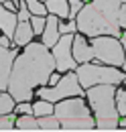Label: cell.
I'll use <instances>...</instances> for the list:
<instances>
[{"label": "cell", "instance_id": "6da1fadb", "mask_svg": "<svg viewBox=\"0 0 126 132\" xmlns=\"http://www.w3.org/2000/svg\"><path fill=\"white\" fill-rule=\"evenodd\" d=\"M55 71L53 53L43 43H27L25 51L16 55L10 77H8V94L14 102H31L33 89L49 83V75Z\"/></svg>", "mask_w": 126, "mask_h": 132}, {"label": "cell", "instance_id": "7a4b0ae2", "mask_svg": "<svg viewBox=\"0 0 126 132\" xmlns=\"http://www.w3.org/2000/svg\"><path fill=\"white\" fill-rule=\"evenodd\" d=\"M114 85L112 83H100L88 87V100L96 112V124L98 130H114L118 126V110L114 106Z\"/></svg>", "mask_w": 126, "mask_h": 132}, {"label": "cell", "instance_id": "3957f363", "mask_svg": "<svg viewBox=\"0 0 126 132\" xmlns=\"http://www.w3.org/2000/svg\"><path fill=\"white\" fill-rule=\"evenodd\" d=\"M77 22V31H81L88 37H100V35H110V37H120V24L116 20H112L108 14H104L94 2L81 6V10L75 16Z\"/></svg>", "mask_w": 126, "mask_h": 132}, {"label": "cell", "instance_id": "277c9868", "mask_svg": "<svg viewBox=\"0 0 126 132\" xmlns=\"http://www.w3.org/2000/svg\"><path fill=\"white\" fill-rule=\"evenodd\" d=\"M77 79L81 87H92V85H100V83H112V85H120L124 81V73L118 71L116 67H102L94 65V63H83L81 67H75Z\"/></svg>", "mask_w": 126, "mask_h": 132}, {"label": "cell", "instance_id": "5b68a950", "mask_svg": "<svg viewBox=\"0 0 126 132\" xmlns=\"http://www.w3.org/2000/svg\"><path fill=\"white\" fill-rule=\"evenodd\" d=\"M81 85H79V79H77V73L75 71H69L65 73L63 77H59V81L55 83L53 87H45L41 85L37 96L41 100H47L51 104H57L59 100L63 98H69V96H81Z\"/></svg>", "mask_w": 126, "mask_h": 132}, {"label": "cell", "instance_id": "8992f818", "mask_svg": "<svg viewBox=\"0 0 126 132\" xmlns=\"http://www.w3.org/2000/svg\"><path fill=\"white\" fill-rule=\"evenodd\" d=\"M92 49H94V57H98L104 63H110L114 67L124 63V47L122 41H118L116 37L110 35L92 37Z\"/></svg>", "mask_w": 126, "mask_h": 132}, {"label": "cell", "instance_id": "52a82bcc", "mask_svg": "<svg viewBox=\"0 0 126 132\" xmlns=\"http://www.w3.org/2000/svg\"><path fill=\"white\" fill-rule=\"evenodd\" d=\"M71 45H73V35L65 33L59 37V41L53 45V59H55V69L57 71H73L77 67V61L73 59V51H71Z\"/></svg>", "mask_w": 126, "mask_h": 132}, {"label": "cell", "instance_id": "ba28073f", "mask_svg": "<svg viewBox=\"0 0 126 132\" xmlns=\"http://www.w3.org/2000/svg\"><path fill=\"white\" fill-rule=\"evenodd\" d=\"M53 114L59 118V122H69V120H77V118H83V116H90V110H88V106L83 104L81 98H71V100L63 98L53 108Z\"/></svg>", "mask_w": 126, "mask_h": 132}, {"label": "cell", "instance_id": "9c48e42d", "mask_svg": "<svg viewBox=\"0 0 126 132\" xmlns=\"http://www.w3.org/2000/svg\"><path fill=\"white\" fill-rule=\"evenodd\" d=\"M14 59H16V49L0 45V89L8 87V77H10V69H12Z\"/></svg>", "mask_w": 126, "mask_h": 132}, {"label": "cell", "instance_id": "30bf717a", "mask_svg": "<svg viewBox=\"0 0 126 132\" xmlns=\"http://www.w3.org/2000/svg\"><path fill=\"white\" fill-rule=\"evenodd\" d=\"M71 51H73V59H75L77 63H90V61L94 59V49H92V45H88V41H85L81 35H73Z\"/></svg>", "mask_w": 126, "mask_h": 132}, {"label": "cell", "instance_id": "8fae6325", "mask_svg": "<svg viewBox=\"0 0 126 132\" xmlns=\"http://www.w3.org/2000/svg\"><path fill=\"white\" fill-rule=\"evenodd\" d=\"M59 16H55V14H51L47 18V22H45V29H43V45L45 47H53L57 41H59Z\"/></svg>", "mask_w": 126, "mask_h": 132}, {"label": "cell", "instance_id": "7c38bea8", "mask_svg": "<svg viewBox=\"0 0 126 132\" xmlns=\"http://www.w3.org/2000/svg\"><path fill=\"white\" fill-rule=\"evenodd\" d=\"M33 35H35V31H33V27H31V20H22V22H18L16 29H14V35H12V43H14V47H16V45H18V47H25L27 43H31Z\"/></svg>", "mask_w": 126, "mask_h": 132}, {"label": "cell", "instance_id": "4fadbf2b", "mask_svg": "<svg viewBox=\"0 0 126 132\" xmlns=\"http://www.w3.org/2000/svg\"><path fill=\"white\" fill-rule=\"evenodd\" d=\"M16 24H18V16H16L12 10H8V8H4V6L0 4V31L6 35V37L12 39Z\"/></svg>", "mask_w": 126, "mask_h": 132}, {"label": "cell", "instance_id": "5bb4252c", "mask_svg": "<svg viewBox=\"0 0 126 132\" xmlns=\"http://www.w3.org/2000/svg\"><path fill=\"white\" fill-rule=\"evenodd\" d=\"M45 8H47V12L59 18H69V2L67 0H47Z\"/></svg>", "mask_w": 126, "mask_h": 132}, {"label": "cell", "instance_id": "9a60e30c", "mask_svg": "<svg viewBox=\"0 0 126 132\" xmlns=\"http://www.w3.org/2000/svg\"><path fill=\"white\" fill-rule=\"evenodd\" d=\"M14 126L16 130H39V120L35 118V114H22L14 120Z\"/></svg>", "mask_w": 126, "mask_h": 132}, {"label": "cell", "instance_id": "2e32d148", "mask_svg": "<svg viewBox=\"0 0 126 132\" xmlns=\"http://www.w3.org/2000/svg\"><path fill=\"white\" fill-rule=\"evenodd\" d=\"M39 130H61V122L55 114L39 116Z\"/></svg>", "mask_w": 126, "mask_h": 132}, {"label": "cell", "instance_id": "e0dca14e", "mask_svg": "<svg viewBox=\"0 0 126 132\" xmlns=\"http://www.w3.org/2000/svg\"><path fill=\"white\" fill-rule=\"evenodd\" d=\"M53 104L51 102H47V100H39V102H35L33 104V114L37 116H47V114H53Z\"/></svg>", "mask_w": 126, "mask_h": 132}, {"label": "cell", "instance_id": "ac0fdd59", "mask_svg": "<svg viewBox=\"0 0 126 132\" xmlns=\"http://www.w3.org/2000/svg\"><path fill=\"white\" fill-rule=\"evenodd\" d=\"M12 110H14V98L4 89H0V114H10Z\"/></svg>", "mask_w": 126, "mask_h": 132}, {"label": "cell", "instance_id": "d6986e66", "mask_svg": "<svg viewBox=\"0 0 126 132\" xmlns=\"http://www.w3.org/2000/svg\"><path fill=\"white\" fill-rule=\"evenodd\" d=\"M25 2H27V8H29L31 14H37V16L47 14V8H45V4L41 0H25Z\"/></svg>", "mask_w": 126, "mask_h": 132}, {"label": "cell", "instance_id": "ffe728a7", "mask_svg": "<svg viewBox=\"0 0 126 132\" xmlns=\"http://www.w3.org/2000/svg\"><path fill=\"white\" fill-rule=\"evenodd\" d=\"M31 27L33 31H35V35H43V29H45V22H47V18L43 16H37V14H31Z\"/></svg>", "mask_w": 126, "mask_h": 132}, {"label": "cell", "instance_id": "44dd1931", "mask_svg": "<svg viewBox=\"0 0 126 132\" xmlns=\"http://www.w3.org/2000/svg\"><path fill=\"white\" fill-rule=\"evenodd\" d=\"M116 110H118V114L126 116V89L116 92Z\"/></svg>", "mask_w": 126, "mask_h": 132}, {"label": "cell", "instance_id": "7402d4cb", "mask_svg": "<svg viewBox=\"0 0 126 132\" xmlns=\"http://www.w3.org/2000/svg\"><path fill=\"white\" fill-rule=\"evenodd\" d=\"M14 116L12 114H0V130H12Z\"/></svg>", "mask_w": 126, "mask_h": 132}, {"label": "cell", "instance_id": "603a6c76", "mask_svg": "<svg viewBox=\"0 0 126 132\" xmlns=\"http://www.w3.org/2000/svg\"><path fill=\"white\" fill-rule=\"evenodd\" d=\"M75 31H77V22H75V18H71L67 24H65V22L59 24V33H61V35H65V33H71V35H73Z\"/></svg>", "mask_w": 126, "mask_h": 132}, {"label": "cell", "instance_id": "cb8c5ba5", "mask_svg": "<svg viewBox=\"0 0 126 132\" xmlns=\"http://www.w3.org/2000/svg\"><path fill=\"white\" fill-rule=\"evenodd\" d=\"M81 2H83V0H71V2H69V18L77 16V12L81 10V6H83Z\"/></svg>", "mask_w": 126, "mask_h": 132}, {"label": "cell", "instance_id": "d4e9b609", "mask_svg": "<svg viewBox=\"0 0 126 132\" xmlns=\"http://www.w3.org/2000/svg\"><path fill=\"white\" fill-rule=\"evenodd\" d=\"M18 22H22V20H29L31 18V12H29V8H27V2L25 4H18Z\"/></svg>", "mask_w": 126, "mask_h": 132}, {"label": "cell", "instance_id": "484cf974", "mask_svg": "<svg viewBox=\"0 0 126 132\" xmlns=\"http://www.w3.org/2000/svg\"><path fill=\"white\" fill-rule=\"evenodd\" d=\"M16 112H20V114H33V106L29 102H16Z\"/></svg>", "mask_w": 126, "mask_h": 132}, {"label": "cell", "instance_id": "4316f807", "mask_svg": "<svg viewBox=\"0 0 126 132\" xmlns=\"http://www.w3.org/2000/svg\"><path fill=\"white\" fill-rule=\"evenodd\" d=\"M118 22H120V29L126 31V2L120 6V12H118Z\"/></svg>", "mask_w": 126, "mask_h": 132}, {"label": "cell", "instance_id": "83f0119b", "mask_svg": "<svg viewBox=\"0 0 126 132\" xmlns=\"http://www.w3.org/2000/svg\"><path fill=\"white\" fill-rule=\"evenodd\" d=\"M0 4H2L4 8H8V10H12V12H14V10H16V6H18L14 0H4V2H0Z\"/></svg>", "mask_w": 126, "mask_h": 132}, {"label": "cell", "instance_id": "f1b7e54d", "mask_svg": "<svg viewBox=\"0 0 126 132\" xmlns=\"http://www.w3.org/2000/svg\"><path fill=\"white\" fill-rule=\"evenodd\" d=\"M10 41H12V39H10V37H6V35H2V37H0V45H2V47H10Z\"/></svg>", "mask_w": 126, "mask_h": 132}, {"label": "cell", "instance_id": "f546056e", "mask_svg": "<svg viewBox=\"0 0 126 132\" xmlns=\"http://www.w3.org/2000/svg\"><path fill=\"white\" fill-rule=\"evenodd\" d=\"M120 41H122V47H124V63H122V67L126 71V35H120Z\"/></svg>", "mask_w": 126, "mask_h": 132}, {"label": "cell", "instance_id": "4dcf8cb0", "mask_svg": "<svg viewBox=\"0 0 126 132\" xmlns=\"http://www.w3.org/2000/svg\"><path fill=\"white\" fill-rule=\"evenodd\" d=\"M57 81H59V75H57V73H51V75H49V83H51V85H55Z\"/></svg>", "mask_w": 126, "mask_h": 132}, {"label": "cell", "instance_id": "1f68e13d", "mask_svg": "<svg viewBox=\"0 0 126 132\" xmlns=\"http://www.w3.org/2000/svg\"><path fill=\"white\" fill-rule=\"evenodd\" d=\"M118 126H122V128H126V116L122 118V120H118Z\"/></svg>", "mask_w": 126, "mask_h": 132}, {"label": "cell", "instance_id": "d6a6232c", "mask_svg": "<svg viewBox=\"0 0 126 132\" xmlns=\"http://www.w3.org/2000/svg\"><path fill=\"white\" fill-rule=\"evenodd\" d=\"M0 2H4V0H0ZM14 2H16V4H18V0H14Z\"/></svg>", "mask_w": 126, "mask_h": 132}, {"label": "cell", "instance_id": "836d02e7", "mask_svg": "<svg viewBox=\"0 0 126 132\" xmlns=\"http://www.w3.org/2000/svg\"><path fill=\"white\" fill-rule=\"evenodd\" d=\"M122 2H126V0H122Z\"/></svg>", "mask_w": 126, "mask_h": 132}]
</instances>
